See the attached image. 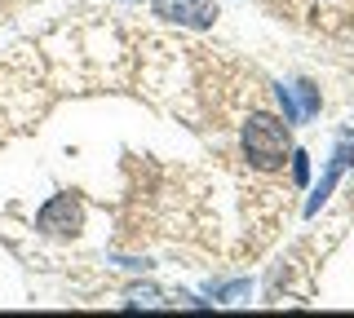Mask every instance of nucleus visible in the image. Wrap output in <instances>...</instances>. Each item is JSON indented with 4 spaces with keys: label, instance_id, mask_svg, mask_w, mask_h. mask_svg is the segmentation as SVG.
<instances>
[{
    "label": "nucleus",
    "instance_id": "nucleus-7",
    "mask_svg": "<svg viewBox=\"0 0 354 318\" xmlns=\"http://www.w3.org/2000/svg\"><path fill=\"white\" fill-rule=\"evenodd\" d=\"M306 177H310V155L306 150H292V181L306 186Z\"/></svg>",
    "mask_w": 354,
    "mask_h": 318
},
{
    "label": "nucleus",
    "instance_id": "nucleus-3",
    "mask_svg": "<svg viewBox=\"0 0 354 318\" xmlns=\"http://www.w3.org/2000/svg\"><path fill=\"white\" fill-rule=\"evenodd\" d=\"M155 18L164 23H177V27H191V31H204L217 23V5L213 0H155Z\"/></svg>",
    "mask_w": 354,
    "mask_h": 318
},
{
    "label": "nucleus",
    "instance_id": "nucleus-6",
    "mask_svg": "<svg viewBox=\"0 0 354 318\" xmlns=\"http://www.w3.org/2000/svg\"><path fill=\"white\" fill-rule=\"evenodd\" d=\"M274 97H279V106H283V124H301V111H297V102H292V89H288V84H279V89H274Z\"/></svg>",
    "mask_w": 354,
    "mask_h": 318
},
{
    "label": "nucleus",
    "instance_id": "nucleus-2",
    "mask_svg": "<svg viewBox=\"0 0 354 318\" xmlns=\"http://www.w3.org/2000/svg\"><path fill=\"white\" fill-rule=\"evenodd\" d=\"M80 226H84V203L75 199V195H53V199L36 212V230L40 235H53V239L80 235Z\"/></svg>",
    "mask_w": 354,
    "mask_h": 318
},
{
    "label": "nucleus",
    "instance_id": "nucleus-5",
    "mask_svg": "<svg viewBox=\"0 0 354 318\" xmlns=\"http://www.w3.org/2000/svg\"><path fill=\"white\" fill-rule=\"evenodd\" d=\"M292 102H297V111H301V119L306 115H315L319 111V89H315V84H292Z\"/></svg>",
    "mask_w": 354,
    "mask_h": 318
},
{
    "label": "nucleus",
    "instance_id": "nucleus-8",
    "mask_svg": "<svg viewBox=\"0 0 354 318\" xmlns=\"http://www.w3.org/2000/svg\"><path fill=\"white\" fill-rule=\"evenodd\" d=\"M129 305H147V310H151V305H160V292H155V288H133Z\"/></svg>",
    "mask_w": 354,
    "mask_h": 318
},
{
    "label": "nucleus",
    "instance_id": "nucleus-4",
    "mask_svg": "<svg viewBox=\"0 0 354 318\" xmlns=\"http://www.w3.org/2000/svg\"><path fill=\"white\" fill-rule=\"evenodd\" d=\"M350 163H354V141H350V137H341V141H337V155H332V163H328V172H324V181H319V190L310 195V203H306V217H315L319 208L328 203L332 186H337V177H341V172L350 168Z\"/></svg>",
    "mask_w": 354,
    "mask_h": 318
},
{
    "label": "nucleus",
    "instance_id": "nucleus-1",
    "mask_svg": "<svg viewBox=\"0 0 354 318\" xmlns=\"http://www.w3.org/2000/svg\"><path fill=\"white\" fill-rule=\"evenodd\" d=\"M288 155H292V141H288L283 119H274L266 111L248 115V124H243V159L261 172H274V168H283Z\"/></svg>",
    "mask_w": 354,
    "mask_h": 318
}]
</instances>
